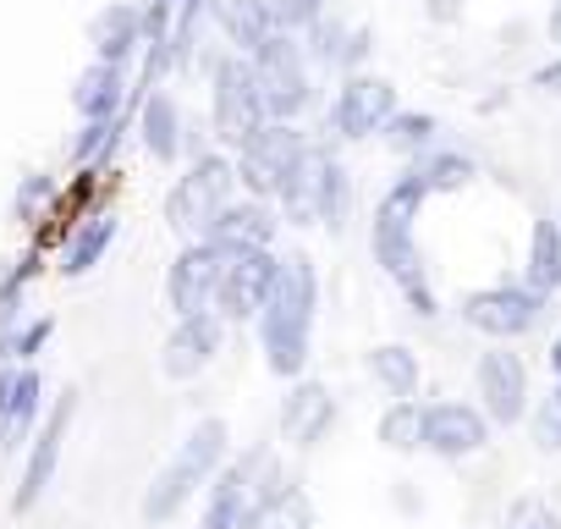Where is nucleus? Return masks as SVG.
<instances>
[{
  "label": "nucleus",
  "mask_w": 561,
  "mask_h": 529,
  "mask_svg": "<svg viewBox=\"0 0 561 529\" xmlns=\"http://www.w3.org/2000/svg\"><path fill=\"white\" fill-rule=\"evenodd\" d=\"M314 309H320V271L304 248H293L275 271L270 304L259 315V342H264V364L280 381H304L309 370V331H314Z\"/></svg>",
  "instance_id": "nucleus-1"
},
{
  "label": "nucleus",
  "mask_w": 561,
  "mask_h": 529,
  "mask_svg": "<svg viewBox=\"0 0 561 529\" xmlns=\"http://www.w3.org/2000/svg\"><path fill=\"white\" fill-rule=\"evenodd\" d=\"M231 182H237V160L226 155H198L165 193V221L182 243H204L209 226L220 221V210L231 204Z\"/></svg>",
  "instance_id": "nucleus-2"
},
{
  "label": "nucleus",
  "mask_w": 561,
  "mask_h": 529,
  "mask_svg": "<svg viewBox=\"0 0 561 529\" xmlns=\"http://www.w3.org/2000/svg\"><path fill=\"white\" fill-rule=\"evenodd\" d=\"M264 127H270V116H264V94H259L253 61L248 56L215 61V138L242 155Z\"/></svg>",
  "instance_id": "nucleus-3"
},
{
  "label": "nucleus",
  "mask_w": 561,
  "mask_h": 529,
  "mask_svg": "<svg viewBox=\"0 0 561 529\" xmlns=\"http://www.w3.org/2000/svg\"><path fill=\"white\" fill-rule=\"evenodd\" d=\"M248 61L259 72V94H264L270 122H293L309 105V67H304V50H298L293 34H270Z\"/></svg>",
  "instance_id": "nucleus-4"
},
{
  "label": "nucleus",
  "mask_w": 561,
  "mask_h": 529,
  "mask_svg": "<svg viewBox=\"0 0 561 529\" xmlns=\"http://www.w3.org/2000/svg\"><path fill=\"white\" fill-rule=\"evenodd\" d=\"M314 144L293 127V122H270L242 155H237V182L248 188V199H280V182L298 171V160Z\"/></svg>",
  "instance_id": "nucleus-5"
},
{
  "label": "nucleus",
  "mask_w": 561,
  "mask_h": 529,
  "mask_svg": "<svg viewBox=\"0 0 561 529\" xmlns=\"http://www.w3.org/2000/svg\"><path fill=\"white\" fill-rule=\"evenodd\" d=\"M220 254V248H215ZM280 259L270 248H248V254H220V288H215V315L220 320H259L270 304Z\"/></svg>",
  "instance_id": "nucleus-6"
},
{
  "label": "nucleus",
  "mask_w": 561,
  "mask_h": 529,
  "mask_svg": "<svg viewBox=\"0 0 561 529\" xmlns=\"http://www.w3.org/2000/svg\"><path fill=\"white\" fill-rule=\"evenodd\" d=\"M72 414H78V392L67 386V392L50 403L45 425L34 430V447H28V463H23V485L12 491V513H34L39 496L50 491V480H56V469H61V441H67V430H72Z\"/></svg>",
  "instance_id": "nucleus-7"
},
{
  "label": "nucleus",
  "mask_w": 561,
  "mask_h": 529,
  "mask_svg": "<svg viewBox=\"0 0 561 529\" xmlns=\"http://www.w3.org/2000/svg\"><path fill=\"white\" fill-rule=\"evenodd\" d=\"M457 309H462V320H468L473 331H484V337H495V342H512V337L534 331L545 299H539L534 288H512V282H501V288H473Z\"/></svg>",
  "instance_id": "nucleus-8"
},
{
  "label": "nucleus",
  "mask_w": 561,
  "mask_h": 529,
  "mask_svg": "<svg viewBox=\"0 0 561 529\" xmlns=\"http://www.w3.org/2000/svg\"><path fill=\"white\" fill-rule=\"evenodd\" d=\"M259 463H264V447L248 452L242 463H226V469L215 474L198 529H259V485H253Z\"/></svg>",
  "instance_id": "nucleus-9"
},
{
  "label": "nucleus",
  "mask_w": 561,
  "mask_h": 529,
  "mask_svg": "<svg viewBox=\"0 0 561 529\" xmlns=\"http://www.w3.org/2000/svg\"><path fill=\"white\" fill-rule=\"evenodd\" d=\"M215 288H220V254L209 243H182V254L165 271V304L176 309V320L215 309Z\"/></svg>",
  "instance_id": "nucleus-10"
},
{
  "label": "nucleus",
  "mask_w": 561,
  "mask_h": 529,
  "mask_svg": "<svg viewBox=\"0 0 561 529\" xmlns=\"http://www.w3.org/2000/svg\"><path fill=\"white\" fill-rule=\"evenodd\" d=\"M220 342H226V320H220L215 309L187 315V320L171 326V337H165V348H160V370H165L171 381H193L198 370L215 364Z\"/></svg>",
  "instance_id": "nucleus-11"
},
{
  "label": "nucleus",
  "mask_w": 561,
  "mask_h": 529,
  "mask_svg": "<svg viewBox=\"0 0 561 529\" xmlns=\"http://www.w3.org/2000/svg\"><path fill=\"white\" fill-rule=\"evenodd\" d=\"M473 386H479L484 414H490L495 425H517V419L528 414V370H523L517 353H506V348L479 353V364H473Z\"/></svg>",
  "instance_id": "nucleus-12"
},
{
  "label": "nucleus",
  "mask_w": 561,
  "mask_h": 529,
  "mask_svg": "<svg viewBox=\"0 0 561 529\" xmlns=\"http://www.w3.org/2000/svg\"><path fill=\"white\" fill-rule=\"evenodd\" d=\"M397 116V89L386 78H369V72H353L336 94V133L342 138H369V133H386V122Z\"/></svg>",
  "instance_id": "nucleus-13"
},
{
  "label": "nucleus",
  "mask_w": 561,
  "mask_h": 529,
  "mask_svg": "<svg viewBox=\"0 0 561 529\" xmlns=\"http://www.w3.org/2000/svg\"><path fill=\"white\" fill-rule=\"evenodd\" d=\"M331 425H336V397H331V386L325 381H293L287 386V397H280V436H287L293 447H320L325 436H331Z\"/></svg>",
  "instance_id": "nucleus-14"
},
{
  "label": "nucleus",
  "mask_w": 561,
  "mask_h": 529,
  "mask_svg": "<svg viewBox=\"0 0 561 529\" xmlns=\"http://www.w3.org/2000/svg\"><path fill=\"white\" fill-rule=\"evenodd\" d=\"M490 441V414L473 403H430L424 414V447L435 458H473Z\"/></svg>",
  "instance_id": "nucleus-15"
},
{
  "label": "nucleus",
  "mask_w": 561,
  "mask_h": 529,
  "mask_svg": "<svg viewBox=\"0 0 561 529\" xmlns=\"http://www.w3.org/2000/svg\"><path fill=\"white\" fill-rule=\"evenodd\" d=\"M275 210L264 204V199H231L226 210H220V221L209 226V248H220V254H248V248H270L275 243Z\"/></svg>",
  "instance_id": "nucleus-16"
},
{
  "label": "nucleus",
  "mask_w": 561,
  "mask_h": 529,
  "mask_svg": "<svg viewBox=\"0 0 561 529\" xmlns=\"http://www.w3.org/2000/svg\"><path fill=\"white\" fill-rule=\"evenodd\" d=\"M39 370L34 364H12L0 375V452H12L28 441L34 419H39Z\"/></svg>",
  "instance_id": "nucleus-17"
},
{
  "label": "nucleus",
  "mask_w": 561,
  "mask_h": 529,
  "mask_svg": "<svg viewBox=\"0 0 561 529\" xmlns=\"http://www.w3.org/2000/svg\"><path fill=\"white\" fill-rule=\"evenodd\" d=\"M116 232H122L116 210H94V215H83V221H78V232H72V237H67V248H61V277H89L94 264L111 254Z\"/></svg>",
  "instance_id": "nucleus-18"
},
{
  "label": "nucleus",
  "mask_w": 561,
  "mask_h": 529,
  "mask_svg": "<svg viewBox=\"0 0 561 529\" xmlns=\"http://www.w3.org/2000/svg\"><path fill=\"white\" fill-rule=\"evenodd\" d=\"M138 40H144V12L122 7V0H111V7L89 23V45H94V56L111 61V67H122V61L133 56Z\"/></svg>",
  "instance_id": "nucleus-19"
},
{
  "label": "nucleus",
  "mask_w": 561,
  "mask_h": 529,
  "mask_svg": "<svg viewBox=\"0 0 561 529\" xmlns=\"http://www.w3.org/2000/svg\"><path fill=\"white\" fill-rule=\"evenodd\" d=\"M325 149H309L304 160H298V171L280 182V210H287V221L293 226H314L320 221V182H325Z\"/></svg>",
  "instance_id": "nucleus-20"
},
{
  "label": "nucleus",
  "mask_w": 561,
  "mask_h": 529,
  "mask_svg": "<svg viewBox=\"0 0 561 529\" xmlns=\"http://www.w3.org/2000/svg\"><path fill=\"white\" fill-rule=\"evenodd\" d=\"M204 480L193 474V469H182L176 458L149 480V491H144V502H138V513H144V524H171L187 502H193V491H198Z\"/></svg>",
  "instance_id": "nucleus-21"
},
{
  "label": "nucleus",
  "mask_w": 561,
  "mask_h": 529,
  "mask_svg": "<svg viewBox=\"0 0 561 529\" xmlns=\"http://www.w3.org/2000/svg\"><path fill=\"white\" fill-rule=\"evenodd\" d=\"M209 12H215V23L226 29V40L237 45V56H253V50L275 34L264 0H209Z\"/></svg>",
  "instance_id": "nucleus-22"
},
{
  "label": "nucleus",
  "mask_w": 561,
  "mask_h": 529,
  "mask_svg": "<svg viewBox=\"0 0 561 529\" xmlns=\"http://www.w3.org/2000/svg\"><path fill=\"white\" fill-rule=\"evenodd\" d=\"M226 447H231V430H226V419H198V425L182 436V447H176V463H182V469H193L198 480H215V474L226 469Z\"/></svg>",
  "instance_id": "nucleus-23"
},
{
  "label": "nucleus",
  "mask_w": 561,
  "mask_h": 529,
  "mask_svg": "<svg viewBox=\"0 0 561 529\" xmlns=\"http://www.w3.org/2000/svg\"><path fill=\"white\" fill-rule=\"evenodd\" d=\"M523 277H528V288H534L539 299H550V293L561 288V221H534Z\"/></svg>",
  "instance_id": "nucleus-24"
},
{
  "label": "nucleus",
  "mask_w": 561,
  "mask_h": 529,
  "mask_svg": "<svg viewBox=\"0 0 561 529\" xmlns=\"http://www.w3.org/2000/svg\"><path fill=\"white\" fill-rule=\"evenodd\" d=\"M72 105H78V116H83V122H105V116H116V111H122V67L94 61V67L78 78Z\"/></svg>",
  "instance_id": "nucleus-25"
},
{
  "label": "nucleus",
  "mask_w": 561,
  "mask_h": 529,
  "mask_svg": "<svg viewBox=\"0 0 561 529\" xmlns=\"http://www.w3.org/2000/svg\"><path fill=\"white\" fill-rule=\"evenodd\" d=\"M369 375L391 392V403L413 397L419 392V353L402 348V342H380V348H369Z\"/></svg>",
  "instance_id": "nucleus-26"
},
{
  "label": "nucleus",
  "mask_w": 561,
  "mask_h": 529,
  "mask_svg": "<svg viewBox=\"0 0 561 529\" xmlns=\"http://www.w3.org/2000/svg\"><path fill=\"white\" fill-rule=\"evenodd\" d=\"M176 100L171 94H149L144 100V149L154 155V160H176Z\"/></svg>",
  "instance_id": "nucleus-27"
},
{
  "label": "nucleus",
  "mask_w": 561,
  "mask_h": 529,
  "mask_svg": "<svg viewBox=\"0 0 561 529\" xmlns=\"http://www.w3.org/2000/svg\"><path fill=\"white\" fill-rule=\"evenodd\" d=\"M424 403H413V397H397L386 414H380V441L391 447V452H419L424 447Z\"/></svg>",
  "instance_id": "nucleus-28"
},
{
  "label": "nucleus",
  "mask_w": 561,
  "mask_h": 529,
  "mask_svg": "<svg viewBox=\"0 0 561 529\" xmlns=\"http://www.w3.org/2000/svg\"><path fill=\"white\" fill-rule=\"evenodd\" d=\"M408 171L424 182V193H457V188L473 182V160H468V155H451V149L424 155V160H413Z\"/></svg>",
  "instance_id": "nucleus-29"
},
{
  "label": "nucleus",
  "mask_w": 561,
  "mask_h": 529,
  "mask_svg": "<svg viewBox=\"0 0 561 529\" xmlns=\"http://www.w3.org/2000/svg\"><path fill=\"white\" fill-rule=\"evenodd\" d=\"M259 529H314V502L304 485H287L259 507Z\"/></svg>",
  "instance_id": "nucleus-30"
},
{
  "label": "nucleus",
  "mask_w": 561,
  "mask_h": 529,
  "mask_svg": "<svg viewBox=\"0 0 561 529\" xmlns=\"http://www.w3.org/2000/svg\"><path fill=\"white\" fill-rule=\"evenodd\" d=\"M347 215H353V177H347V166L331 155V160H325V182H320V226L342 232Z\"/></svg>",
  "instance_id": "nucleus-31"
},
{
  "label": "nucleus",
  "mask_w": 561,
  "mask_h": 529,
  "mask_svg": "<svg viewBox=\"0 0 561 529\" xmlns=\"http://www.w3.org/2000/svg\"><path fill=\"white\" fill-rule=\"evenodd\" d=\"M380 138H386L397 155H419V149L435 144V116H424V111H397Z\"/></svg>",
  "instance_id": "nucleus-32"
},
{
  "label": "nucleus",
  "mask_w": 561,
  "mask_h": 529,
  "mask_svg": "<svg viewBox=\"0 0 561 529\" xmlns=\"http://www.w3.org/2000/svg\"><path fill=\"white\" fill-rule=\"evenodd\" d=\"M39 277V254H23V264H12L7 282H0V337L18 331V315H23V293L28 282Z\"/></svg>",
  "instance_id": "nucleus-33"
},
{
  "label": "nucleus",
  "mask_w": 561,
  "mask_h": 529,
  "mask_svg": "<svg viewBox=\"0 0 561 529\" xmlns=\"http://www.w3.org/2000/svg\"><path fill=\"white\" fill-rule=\"evenodd\" d=\"M116 127H122V116L83 122V133L72 138V160H78V166H94L100 155H111V149H116Z\"/></svg>",
  "instance_id": "nucleus-34"
},
{
  "label": "nucleus",
  "mask_w": 561,
  "mask_h": 529,
  "mask_svg": "<svg viewBox=\"0 0 561 529\" xmlns=\"http://www.w3.org/2000/svg\"><path fill=\"white\" fill-rule=\"evenodd\" d=\"M264 12H270V29H275V34H293V29L320 23L325 0H264Z\"/></svg>",
  "instance_id": "nucleus-35"
},
{
  "label": "nucleus",
  "mask_w": 561,
  "mask_h": 529,
  "mask_svg": "<svg viewBox=\"0 0 561 529\" xmlns=\"http://www.w3.org/2000/svg\"><path fill=\"white\" fill-rule=\"evenodd\" d=\"M506 529H561V518L550 513V502H539V496H517V502L506 507Z\"/></svg>",
  "instance_id": "nucleus-36"
},
{
  "label": "nucleus",
  "mask_w": 561,
  "mask_h": 529,
  "mask_svg": "<svg viewBox=\"0 0 561 529\" xmlns=\"http://www.w3.org/2000/svg\"><path fill=\"white\" fill-rule=\"evenodd\" d=\"M50 331H56V320H50V315H39V320L18 326V331H12V353H18V364H28V359L50 342Z\"/></svg>",
  "instance_id": "nucleus-37"
},
{
  "label": "nucleus",
  "mask_w": 561,
  "mask_h": 529,
  "mask_svg": "<svg viewBox=\"0 0 561 529\" xmlns=\"http://www.w3.org/2000/svg\"><path fill=\"white\" fill-rule=\"evenodd\" d=\"M50 193H56V182H50L45 171H34V177L18 188V221H34V215H39V204H45Z\"/></svg>",
  "instance_id": "nucleus-38"
},
{
  "label": "nucleus",
  "mask_w": 561,
  "mask_h": 529,
  "mask_svg": "<svg viewBox=\"0 0 561 529\" xmlns=\"http://www.w3.org/2000/svg\"><path fill=\"white\" fill-rule=\"evenodd\" d=\"M534 447H539V452H561V408H556V403H545V408L534 414Z\"/></svg>",
  "instance_id": "nucleus-39"
},
{
  "label": "nucleus",
  "mask_w": 561,
  "mask_h": 529,
  "mask_svg": "<svg viewBox=\"0 0 561 529\" xmlns=\"http://www.w3.org/2000/svg\"><path fill=\"white\" fill-rule=\"evenodd\" d=\"M534 89H545V94H561V61L539 67V72H534Z\"/></svg>",
  "instance_id": "nucleus-40"
},
{
  "label": "nucleus",
  "mask_w": 561,
  "mask_h": 529,
  "mask_svg": "<svg viewBox=\"0 0 561 529\" xmlns=\"http://www.w3.org/2000/svg\"><path fill=\"white\" fill-rule=\"evenodd\" d=\"M430 18H440V23H451V18H457V0H430Z\"/></svg>",
  "instance_id": "nucleus-41"
},
{
  "label": "nucleus",
  "mask_w": 561,
  "mask_h": 529,
  "mask_svg": "<svg viewBox=\"0 0 561 529\" xmlns=\"http://www.w3.org/2000/svg\"><path fill=\"white\" fill-rule=\"evenodd\" d=\"M550 40L561 45V0H556V7H550Z\"/></svg>",
  "instance_id": "nucleus-42"
},
{
  "label": "nucleus",
  "mask_w": 561,
  "mask_h": 529,
  "mask_svg": "<svg viewBox=\"0 0 561 529\" xmlns=\"http://www.w3.org/2000/svg\"><path fill=\"white\" fill-rule=\"evenodd\" d=\"M550 370H556V381H561V337L550 342Z\"/></svg>",
  "instance_id": "nucleus-43"
},
{
  "label": "nucleus",
  "mask_w": 561,
  "mask_h": 529,
  "mask_svg": "<svg viewBox=\"0 0 561 529\" xmlns=\"http://www.w3.org/2000/svg\"><path fill=\"white\" fill-rule=\"evenodd\" d=\"M550 403H556V408H561V381H556V392H550Z\"/></svg>",
  "instance_id": "nucleus-44"
},
{
  "label": "nucleus",
  "mask_w": 561,
  "mask_h": 529,
  "mask_svg": "<svg viewBox=\"0 0 561 529\" xmlns=\"http://www.w3.org/2000/svg\"><path fill=\"white\" fill-rule=\"evenodd\" d=\"M160 7H182V0H160Z\"/></svg>",
  "instance_id": "nucleus-45"
}]
</instances>
